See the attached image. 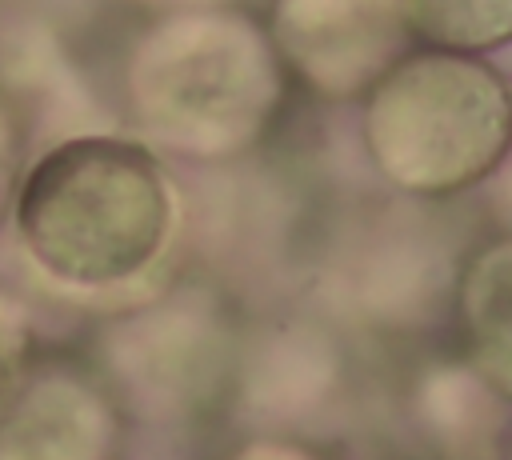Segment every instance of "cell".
<instances>
[{
  "instance_id": "cell-1",
  "label": "cell",
  "mask_w": 512,
  "mask_h": 460,
  "mask_svg": "<svg viewBox=\"0 0 512 460\" xmlns=\"http://www.w3.org/2000/svg\"><path fill=\"white\" fill-rule=\"evenodd\" d=\"M16 220L28 252L52 276L112 284L140 272L164 244V172L136 144L72 140L28 172Z\"/></svg>"
},
{
  "instance_id": "cell-2",
  "label": "cell",
  "mask_w": 512,
  "mask_h": 460,
  "mask_svg": "<svg viewBox=\"0 0 512 460\" xmlns=\"http://www.w3.org/2000/svg\"><path fill=\"white\" fill-rule=\"evenodd\" d=\"M368 152L404 192L448 196L480 184L512 148V88L468 52L392 64L368 100Z\"/></svg>"
},
{
  "instance_id": "cell-3",
  "label": "cell",
  "mask_w": 512,
  "mask_h": 460,
  "mask_svg": "<svg viewBox=\"0 0 512 460\" xmlns=\"http://www.w3.org/2000/svg\"><path fill=\"white\" fill-rule=\"evenodd\" d=\"M152 80L140 88L156 124L228 132L260 116L276 88L260 40L240 20H184L152 40Z\"/></svg>"
},
{
  "instance_id": "cell-4",
  "label": "cell",
  "mask_w": 512,
  "mask_h": 460,
  "mask_svg": "<svg viewBox=\"0 0 512 460\" xmlns=\"http://www.w3.org/2000/svg\"><path fill=\"white\" fill-rule=\"evenodd\" d=\"M400 0H284L280 32L296 64L328 92L380 80L404 40Z\"/></svg>"
},
{
  "instance_id": "cell-5",
  "label": "cell",
  "mask_w": 512,
  "mask_h": 460,
  "mask_svg": "<svg viewBox=\"0 0 512 460\" xmlns=\"http://www.w3.org/2000/svg\"><path fill=\"white\" fill-rule=\"evenodd\" d=\"M456 308L472 368L512 400V240L472 256L460 276Z\"/></svg>"
},
{
  "instance_id": "cell-6",
  "label": "cell",
  "mask_w": 512,
  "mask_h": 460,
  "mask_svg": "<svg viewBox=\"0 0 512 460\" xmlns=\"http://www.w3.org/2000/svg\"><path fill=\"white\" fill-rule=\"evenodd\" d=\"M404 24L444 52H496L512 44V0H400Z\"/></svg>"
},
{
  "instance_id": "cell-7",
  "label": "cell",
  "mask_w": 512,
  "mask_h": 460,
  "mask_svg": "<svg viewBox=\"0 0 512 460\" xmlns=\"http://www.w3.org/2000/svg\"><path fill=\"white\" fill-rule=\"evenodd\" d=\"M244 460H312V456L292 452V448H272V452H248Z\"/></svg>"
},
{
  "instance_id": "cell-8",
  "label": "cell",
  "mask_w": 512,
  "mask_h": 460,
  "mask_svg": "<svg viewBox=\"0 0 512 460\" xmlns=\"http://www.w3.org/2000/svg\"><path fill=\"white\" fill-rule=\"evenodd\" d=\"M508 460H512V448H508Z\"/></svg>"
}]
</instances>
